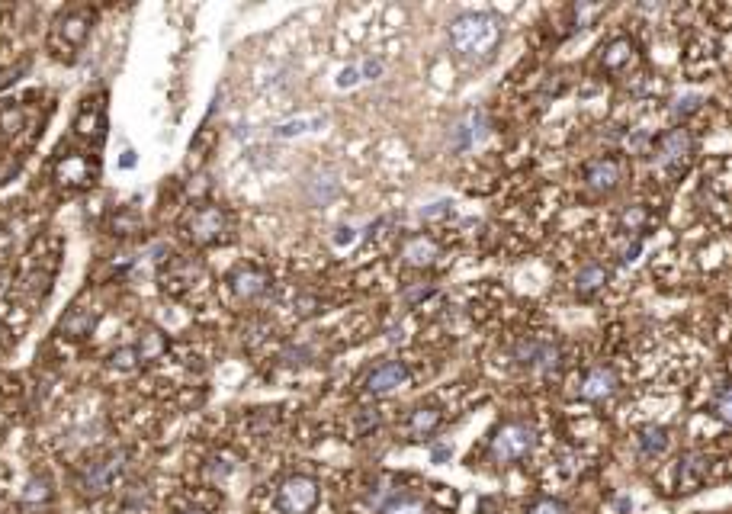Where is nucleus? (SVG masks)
I'll return each mask as SVG.
<instances>
[{"label": "nucleus", "instance_id": "20e7f679", "mask_svg": "<svg viewBox=\"0 0 732 514\" xmlns=\"http://www.w3.org/2000/svg\"><path fill=\"white\" fill-rule=\"evenodd\" d=\"M594 68H598V74L607 81L633 78V74L643 68V49H639L636 36L617 33V36L604 39L598 45V55H594Z\"/></svg>", "mask_w": 732, "mask_h": 514}, {"label": "nucleus", "instance_id": "393cba45", "mask_svg": "<svg viewBox=\"0 0 732 514\" xmlns=\"http://www.w3.org/2000/svg\"><path fill=\"white\" fill-rule=\"evenodd\" d=\"M479 126H482V113H466L463 123L453 129V148H469L472 139H479Z\"/></svg>", "mask_w": 732, "mask_h": 514}, {"label": "nucleus", "instance_id": "bb28decb", "mask_svg": "<svg viewBox=\"0 0 732 514\" xmlns=\"http://www.w3.org/2000/svg\"><path fill=\"white\" fill-rule=\"evenodd\" d=\"M49 495H52V482H49V476H33V479L26 482V489H23V502L42 505Z\"/></svg>", "mask_w": 732, "mask_h": 514}, {"label": "nucleus", "instance_id": "f3484780", "mask_svg": "<svg viewBox=\"0 0 732 514\" xmlns=\"http://www.w3.org/2000/svg\"><path fill=\"white\" fill-rule=\"evenodd\" d=\"M440 425H444V412L437 405H418L405 418V434L411 441H424V437H434Z\"/></svg>", "mask_w": 732, "mask_h": 514}, {"label": "nucleus", "instance_id": "0eeeda50", "mask_svg": "<svg viewBox=\"0 0 732 514\" xmlns=\"http://www.w3.org/2000/svg\"><path fill=\"white\" fill-rule=\"evenodd\" d=\"M533 447H537V428L521 418L501 421L492 431V437H488V453H492V460L498 466H514L527 460Z\"/></svg>", "mask_w": 732, "mask_h": 514}, {"label": "nucleus", "instance_id": "b1692460", "mask_svg": "<svg viewBox=\"0 0 732 514\" xmlns=\"http://www.w3.org/2000/svg\"><path fill=\"white\" fill-rule=\"evenodd\" d=\"M90 328H94V315L84 312L81 306H74L65 319H61L58 331L61 335H68V338H87L90 335Z\"/></svg>", "mask_w": 732, "mask_h": 514}, {"label": "nucleus", "instance_id": "7ed1b4c3", "mask_svg": "<svg viewBox=\"0 0 732 514\" xmlns=\"http://www.w3.org/2000/svg\"><path fill=\"white\" fill-rule=\"evenodd\" d=\"M97 13L90 7H68L65 13H58L52 29H49V55L55 62L71 65L87 45L90 33H94Z\"/></svg>", "mask_w": 732, "mask_h": 514}, {"label": "nucleus", "instance_id": "a878e982", "mask_svg": "<svg viewBox=\"0 0 732 514\" xmlns=\"http://www.w3.org/2000/svg\"><path fill=\"white\" fill-rule=\"evenodd\" d=\"M707 412H710L713 418H720L723 425L729 421V386H726L723 376H720V383L713 386V392H710V399H707Z\"/></svg>", "mask_w": 732, "mask_h": 514}, {"label": "nucleus", "instance_id": "f03ea898", "mask_svg": "<svg viewBox=\"0 0 732 514\" xmlns=\"http://www.w3.org/2000/svg\"><path fill=\"white\" fill-rule=\"evenodd\" d=\"M697 158V135L688 126H675L662 132L652 145V174H659L662 184H678L691 171Z\"/></svg>", "mask_w": 732, "mask_h": 514}, {"label": "nucleus", "instance_id": "9d476101", "mask_svg": "<svg viewBox=\"0 0 732 514\" xmlns=\"http://www.w3.org/2000/svg\"><path fill=\"white\" fill-rule=\"evenodd\" d=\"M514 360L527 370L530 376H553L562 370V347L549 338H524L514 347Z\"/></svg>", "mask_w": 732, "mask_h": 514}, {"label": "nucleus", "instance_id": "2eb2a0df", "mask_svg": "<svg viewBox=\"0 0 732 514\" xmlns=\"http://www.w3.org/2000/svg\"><path fill=\"white\" fill-rule=\"evenodd\" d=\"M710 457L707 453H700V450H688V453H681L678 463H675V492H697L700 486L707 482L710 476Z\"/></svg>", "mask_w": 732, "mask_h": 514}, {"label": "nucleus", "instance_id": "9b49d317", "mask_svg": "<svg viewBox=\"0 0 732 514\" xmlns=\"http://www.w3.org/2000/svg\"><path fill=\"white\" fill-rule=\"evenodd\" d=\"M411 383V370L405 360L399 357H389V360H379L376 367L366 370L363 376V396L370 399H386V396H395L399 389H405Z\"/></svg>", "mask_w": 732, "mask_h": 514}, {"label": "nucleus", "instance_id": "4468645a", "mask_svg": "<svg viewBox=\"0 0 732 514\" xmlns=\"http://www.w3.org/2000/svg\"><path fill=\"white\" fill-rule=\"evenodd\" d=\"M582 180H585V187L591 193L610 196L614 190H620V184H623V161L614 158V155L591 158V161H585V168H582Z\"/></svg>", "mask_w": 732, "mask_h": 514}, {"label": "nucleus", "instance_id": "423d86ee", "mask_svg": "<svg viewBox=\"0 0 732 514\" xmlns=\"http://www.w3.org/2000/svg\"><path fill=\"white\" fill-rule=\"evenodd\" d=\"M126 466H129V453L126 450H106V453H97V457H90L81 473H78V492L87 495V498H100L106 492H113L122 476H126Z\"/></svg>", "mask_w": 732, "mask_h": 514}, {"label": "nucleus", "instance_id": "f8f14e48", "mask_svg": "<svg viewBox=\"0 0 732 514\" xmlns=\"http://www.w3.org/2000/svg\"><path fill=\"white\" fill-rule=\"evenodd\" d=\"M97 171H100L97 158L84 155V151H68V155H61L55 161V180L61 187H68V190L90 187L97 180Z\"/></svg>", "mask_w": 732, "mask_h": 514}, {"label": "nucleus", "instance_id": "39448f33", "mask_svg": "<svg viewBox=\"0 0 732 514\" xmlns=\"http://www.w3.org/2000/svg\"><path fill=\"white\" fill-rule=\"evenodd\" d=\"M183 232H187V238L196 248H212L232 238L235 219L219 203H196L187 213V219H183Z\"/></svg>", "mask_w": 732, "mask_h": 514}, {"label": "nucleus", "instance_id": "dca6fc26", "mask_svg": "<svg viewBox=\"0 0 732 514\" xmlns=\"http://www.w3.org/2000/svg\"><path fill=\"white\" fill-rule=\"evenodd\" d=\"M74 132L81 135L84 142H103L106 135V97L97 94V97H87L81 103L78 116H74Z\"/></svg>", "mask_w": 732, "mask_h": 514}, {"label": "nucleus", "instance_id": "6ab92c4d", "mask_svg": "<svg viewBox=\"0 0 732 514\" xmlns=\"http://www.w3.org/2000/svg\"><path fill=\"white\" fill-rule=\"evenodd\" d=\"M607 280H610V270L604 264H598V261H591V264H585L575 274V296L588 302V299H594L604 290Z\"/></svg>", "mask_w": 732, "mask_h": 514}, {"label": "nucleus", "instance_id": "cd10ccee", "mask_svg": "<svg viewBox=\"0 0 732 514\" xmlns=\"http://www.w3.org/2000/svg\"><path fill=\"white\" fill-rule=\"evenodd\" d=\"M524 514H569V505L559 502V498H537L530 502Z\"/></svg>", "mask_w": 732, "mask_h": 514}, {"label": "nucleus", "instance_id": "aec40b11", "mask_svg": "<svg viewBox=\"0 0 732 514\" xmlns=\"http://www.w3.org/2000/svg\"><path fill=\"white\" fill-rule=\"evenodd\" d=\"M151 508V489L145 479H135V482H126L122 486V495H119V511L122 514H145Z\"/></svg>", "mask_w": 732, "mask_h": 514}, {"label": "nucleus", "instance_id": "a211bd4d", "mask_svg": "<svg viewBox=\"0 0 732 514\" xmlns=\"http://www.w3.org/2000/svg\"><path fill=\"white\" fill-rule=\"evenodd\" d=\"M437 257H440V245L431 235H408L402 241V261L408 267H418V270L434 267Z\"/></svg>", "mask_w": 732, "mask_h": 514}, {"label": "nucleus", "instance_id": "6e6552de", "mask_svg": "<svg viewBox=\"0 0 732 514\" xmlns=\"http://www.w3.org/2000/svg\"><path fill=\"white\" fill-rule=\"evenodd\" d=\"M318 502H322V486H318L315 476L305 473L286 476L273 492V508L280 514H312Z\"/></svg>", "mask_w": 732, "mask_h": 514}, {"label": "nucleus", "instance_id": "c85d7f7f", "mask_svg": "<svg viewBox=\"0 0 732 514\" xmlns=\"http://www.w3.org/2000/svg\"><path fill=\"white\" fill-rule=\"evenodd\" d=\"M450 457V447H434V460L440 463V460H447Z\"/></svg>", "mask_w": 732, "mask_h": 514}, {"label": "nucleus", "instance_id": "1a4fd4ad", "mask_svg": "<svg viewBox=\"0 0 732 514\" xmlns=\"http://www.w3.org/2000/svg\"><path fill=\"white\" fill-rule=\"evenodd\" d=\"M225 286L241 306H257V302H264L273 293V277L261 264H238L232 274L225 277Z\"/></svg>", "mask_w": 732, "mask_h": 514}, {"label": "nucleus", "instance_id": "f257e3e1", "mask_svg": "<svg viewBox=\"0 0 732 514\" xmlns=\"http://www.w3.org/2000/svg\"><path fill=\"white\" fill-rule=\"evenodd\" d=\"M501 39H505V20L492 10H466L460 17H453L447 29L453 58L469 68L495 62Z\"/></svg>", "mask_w": 732, "mask_h": 514}, {"label": "nucleus", "instance_id": "412c9836", "mask_svg": "<svg viewBox=\"0 0 732 514\" xmlns=\"http://www.w3.org/2000/svg\"><path fill=\"white\" fill-rule=\"evenodd\" d=\"M668 444H671V434L662 425H649L636 434V447H639V453H643V460H659L668 450Z\"/></svg>", "mask_w": 732, "mask_h": 514}, {"label": "nucleus", "instance_id": "5701e85b", "mask_svg": "<svg viewBox=\"0 0 732 514\" xmlns=\"http://www.w3.org/2000/svg\"><path fill=\"white\" fill-rule=\"evenodd\" d=\"M376 514H431V508H427V502L421 495L399 489L389 502H383V508H379Z\"/></svg>", "mask_w": 732, "mask_h": 514}, {"label": "nucleus", "instance_id": "ddd939ff", "mask_svg": "<svg viewBox=\"0 0 732 514\" xmlns=\"http://www.w3.org/2000/svg\"><path fill=\"white\" fill-rule=\"evenodd\" d=\"M620 392V376L614 367H588L582 376L575 380V396L582 402H607Z\"/></svg>", "mask_w": 732, "mask_h": 514}, {"label": "nucleus", "instance_id": "4be33fe9", "mask_svg": "<svg viewBox=\"0 0 732 514\" xmlns=\"http://www.w3.org/2000/svg\"><path fill=\"white\" fill-rule=\"evenodd\" d=\"M649 229H652V209L646 203H636V206L620 213V232L623 235H633L636 241H643V235Z\"/></svg>", "mask_w": 732, "mask_h": 514}]
</instances>
